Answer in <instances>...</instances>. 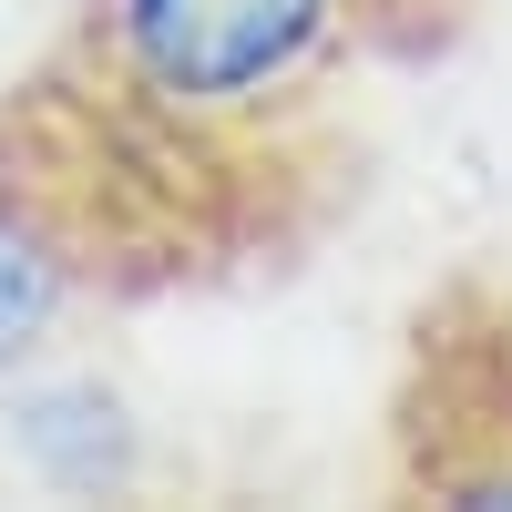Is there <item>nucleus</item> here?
<instances>
[{
    "label": "nucleus",
    "mask_w": 512,
    "mask_h": 512,
    "mask_svg": "<svg viewBox=\"0 0 512 512\" xmlns=\"http://www.w3.org/2000/svg\"><path fill=\"white\" fill-rule=\"evenodd\" d=\"M359 41L369 0H82L0 93V216L103 297L277 267L349 185Z\"/></svg>",
    "instance_id": "f257e3e1"
},
{
    "label": "nucleus",
    "mask_w": 512,
    "mask_h": 512,
    "mask_svg": "<svg viewBox=\"0 0 512 512\" xmlns=\"http://www.w3.org/2000/svg\"><path fill=\"white\" fill-rule=\"evenodd\" d=\"M62 297H72V277H62V267H52V256H41L11 216H0V369H11L31 338L52 328V308H62Z\"/></svg>",
    "instance_id": "f03ea898"
},
{
    "label": "nucleus",
    "mask_w": 512,
    "mask_h": 512,
    "mask_svg": "<svg viewBox=\"0 0 512 512\" xmlns=\"http://www.w3.org/2000/svg\"><path fill=\"white\" fill-rule=\"evenodd\" d=\"M441 11H461V0H369V31L379 41H431Z\"/></svg>",
    "instance_id": "7ed1b4c3"
}]
</instances>
